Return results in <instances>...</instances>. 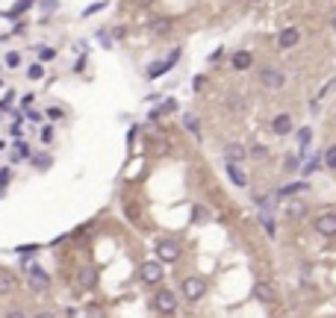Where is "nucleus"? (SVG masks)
Instances as JSON below:
<instances>
[{
    "label": "nucleus",
    "mask_w": 336,
    "mask_h": 318,
    "mask_svg": "<svg viewBox=\"0 0 336 318\" xmlns=\"http://www.w3.org/2000/svg\"><path fill=\"white\" fill-rule=\"evenodd\" d=\"M95 283H97V271L95 268L80 271V286H83V289H95Z\"/></svg>",
    "instance_id": "dca6fc26"
},
{
    "label": "nucleus",
    "mask_w": 336,
    "mask_h": 318,
    "mask_svg": "<svg viewBox=\"0 0 336 318\" xmlns=\"http://www.w3.org/2000/svg\"><path fill=\"white\" fill-rule=\"evenodd\" d=\"M180 53H183L180 47H174V50L168 53V59H165V62H156V65H151V68H148V77H151V80H156L159 74H165V71H171L174 65H177V59H180Z\"/></svg>",
    "instance_id": "6e6552de"
},
{
    "label": "nucleus",
    "mask_w": 336,
    "mask_h": 318,
    "mask_svg": "<svg viewBox=\"0 0 336 318\" xmlns=\"http://www.w3.org/2000/svg\"><path fill=\"white\" fill-rule=\"evenodd\" d=\"M322 159H324V168L336 171V144H330V147H327V151L322 153Z\"/></svg>",
    "instance_id": "412c9836"
},
{
    "label": "nucleus",
    "mask_w": 336,
    "mask_h": 318,
    "mask_svg": "<svg viewBox=\"0 0 336 318\" xmlns=\"http://www.w3.org/2000/svg\"><path fill=\"white\" fill-rule=\"evenodd\" d=\"M254 298H257L260 304H275V301H277V289L271 286V283L260 280L257 286H254Z\"/></svg>",
    "instance_id": "1a4fd4ad"
},
{
    "label": "nucleus",
    "mask_w": 336,
    "mask_h": 318,
    "mask_svg": "<svg viewBox=\"0 0 336 318\" xmlns=\"http://www.w3.org/2000/svg\"><path fill=\"white\" fill-rule=\"evenodd\" d=\"M230 65L236 71H248L254 65V56H251V50H236L233 56H230Z\"/></svg>",
    "instance_id": "ddd939ff"
},
{
    "label": "nucleus",
    "mask_w": 336,
    "mask_h": 318,
    "mask_svg": "<svg viewBox=\"0 0 336 318\" xmlns=\"http://www.w3.org/2000/svg\"><path fill=\"white\" fill-rule=\"evenodd\" d=\"M310 139H312V130H310V127H301V130H298V144H301V147H307V144H310Z\"/></svg>",
    "instance_id": "a878e982"
},
{
    "label": "nucleus",
    "mask_w": 336,
    "mask_h": 318,
    "mask_svg": "<svg viewBox=\"0 0 336 318\" xmlns=\"http://www.w3.org/2000/svg\"><path fill=\"white\" fill-rule=\"evenodd\" d=\"M304 212H307V206H304L301 200H292V203L286 206V215H289V218H304Z\"/></svg>",
    "instance_id": "aec40b11"
},
{
    "label": "nucleus",
    "mask_w": 336,
    "mask_h": 318,
    "mask_svg": "<svg viewBox=\"0 0 336 318\" xmlns=\"http://www.w3.org/2000/svg\"><path fill=\"white\" fill-rule=\"evenodd\" d=\"M265 153H268V151H265L263 144H254V147H251V156H257V159H263Z\"/></svg>",
    "instance_id": "2f4dec72"
},
{
    "label": "nucleus",
    "mask_w": 336,
    "mask_h": 318,
    "mask_svg": "<svg viewBox=\"0 0 336 318\" xmlns=\"http://www.w3.org/2000/svg\"><path fill=\"white\" fill-rule=\"evenodd\" d=\"M86 318H107V312H103V306L89 304V306H86Z\"/></svg>",
    "instance_id": "5701e85b"
},
{
    "label": "nucleus",
    "mask_w": 336,
    "mask_h": 318,
    "mask_svg": "<svg viewBox=\"0 0 336 318\" xmlns=\"http://www.w3.org/2000/svg\"><path fill=\"white\" fill-rule=\"evenodd\" d=\"M6 183H9V168H3V171H0V192L6 188Z\"/></svg>",
    "instance_id": "f704fd0d"
},
{
    "label": "nucleus",
    "mask_w": 336,
    "mask_h": 318,
    "mask_svg": "<svg viewBox=\"0 0 336 318\" xmlns=\"http://www.w3.org/2000/svg\"><path fill=\"white\" fill-rule=\"evenodd\" d=\"M171 30V21L168 18H154L151 21V35H165Z\"/></svg>",
    "instance_id": "a211bd4d"
},
{
    "label": "nucleus",
    "mask_w": 336,
    "mask_h": 318,
    "mask_svg": "<svg viewBox=\"0 0 336 318\" xmlns=\"http://www.w3.org/2000/svg\"><path fill=\"white\" fill-rule=\"evenodd\" d=\"M41 74H45V65H41V62H36V65L27 68V77H30V80H41Z\"/></svg>",
    "instance_id": "b1692460"
},
{
    "label": "nucleus",
    "mask_w": 336,
    "mask_h": 318,
    "mask_svg": "<svg viewBox=\"0 0 336 318\" xmlns=\"http://www.w3.org/2000/svg\"><path fill=\"white\" fill-rule=\"evenodd\" d=\"M6 318H27V315H24V312H9Z\"/></svg>",
    "instance_id": "4c0bfd02"
},
{
    "label": "nucleus",
    "mask_w": 336,
    "mask_h": 318,
    "mask_svg": "<svg viewBox=\"0 0 336 318\" xmlns=\"http://www.w3.org/2000/svg\"><path fill=\"white\" fill-rule=\"evenodd\" d=\"M312 227H316V233H319V236L333 239V236H336V212H322V215H316Z\"/></svg>",
    "instance_id": "20e7f679"
},
{
    "label": "nucleus",
    "mask_w": 336,
    "mask_h": 318,
    "mask_svg": "<svg viewBox=\"0 0 336 318\" xmlns=\"http://www.w3.org/2000/svg\"><path fill=\"white\" fill-rule=\"evenodd\" d=\"M48 115H50V118H53V121H59V118H62V115H65V112H62L59 106H50V109H48Z\"/></svg>",
    "instance_id": "72a5a7b5"
},
{
    "label": "nucleus",
    "mask_w": 336,
    "mask_h": 318,
    "mask_svg": "<svg viewBox=\"0 0 336 318\" xmlns=\"http://www.w3.org/2000/svg\"><path fill=\"white\" fill-rule=\"evenodd\" d=\"M15 250H18V253H36V250H38V245H18Z\"/></svg>",
    "instance_id": "473e14b6"
},
{
    "label": "nucleus",
    "mask_w": 336,
    "mask_h": 318,
    "mask_svg": "<svg viewBox=\"0 0 336 318\" xmlns=\"http://www.w3.org/2000/svg\"><path fill=\"white\" fill-rule=\"evenodd\" d=\"M156 257H159L162 265H165V262H177V259H180V245L171 242V239H162V242L156 245Z\"/></svg>",
    "instance_id": "423d86ee"
},
{
    "label": "nucleus",
    "mask_w": 336,
    "mask_h": 318,
    "mask_svg": "<svg viewBox=\"0 0 336 318\" xmlns=\"http://www.w3.org/2000/svg\"><path fill=\"white\" fill-rule=\"evenodd\" d=\"M271 133H275V136H289V133H292V115H289V112L275 115V121H271Z\"/></svg>",
    "instance_id": "9b49d317"
},
{
    "label": "nucleus",
    "mask_w": 336,
    "mask_h": 318,
    "mask_svg": "<svg viewBox=\"0 0 336 318\" xmlns=\"http://www.w3.org/2000/svg\"><path fill=\"white\" fill-rule=\"evenodd\" d=\"M183 124H186V130L192 133L195 139H201V121H198L192 112H186V115H183Z\"/></svg>",
    "instance_id": "f3484780"
},
{
    "label": "nucleus",
    "mask_w": 336,
    "mask_h": 318,
    "mask_svg": "<svg viewBox=\"0 0 336 318\" xmlns=\"http://www.w3.org/2000/svg\"><path fill=\"white\" fill-rule=\"evenodd\" d=\"M154 309L156 312H162V315H171V312H177V298L174 292H168V289H159L154 294Z\"/></svg>",
    "instance_id": "7ed1b4c3"
},
{
    "label": "nucleus",
    "mask_w": 336,
    "mask_h": 318,
    "mask_svg": "<svg viewBox=\"0 0 336 318\" xmlns=\"http://www.w3.org/2000/svg\"><path fill=\"white\" fill-rule=\"evenodd\" d=\"M48 165H50L48 156H45V159H36V168H48Z\"/></svg>",
    "instance_id": "e433bc0d"
},
{
    "label": "nucleus",
    "mask_w": 336,
    "mask_h": 318,
    "mask_svg": "<svg viewBox=\"0 0 336 318\" xmlns=\"http://www.w3.org/2000/svg\"><path fill=\"white\" fill-rule=\"evenodd\" d=\"M260 221H263V227H265V233H268V236L277 233V230H275V221H271V215H265V212H263V215H260Z\"/></svg>",
    "instance_id": "bb28decb"
},
{
    "label": "nucleus",
    "mask_w": 336,
    "mask_h": 318,
    "mask_svg": "<svg viewBox=\"0 0 336 318\" xmlns=\"http://www.w3.org/2000/svg\"><path fill=\"white\" fill-rule=\"evenodd\" d=\"M301 41V33H298V27H286V30H280L277 33V45L283 47V50H289V47H295Z\"/></svg>",
    "instance_id": "9d476101"
},
{
    "label": "nucleus",
    "mask_w": 336,
    "mask_h": 318,
    "mask_svg": "<svg viewBox=\"0 0 336 318\" xmlns=\"http://www.w3.org/2000/svg\"><path fill=\"white\" fill-rule=\"evenodd\" d=\"M319 165H324L322 153H319V156H316V159H310V162L304 165V174H312V171H316V168H319Z\"/></svg>",
    "instance_id": "cd10ccee"
},
{
    "label": "nucleus",
    "mask_w": 336,
    "mask_h": 318,
    "mask_svg": "<svg viewBox=\"0 0 336 318\" xmlns=\"http://www.w3.org/2000/svg\"><path fill=\"white\" fill-rule=\"evenodd\" d=\"M0 86H3V82H0Z\"/></svg>",
    "instance_id": "ea45409f"
},
{
    "label": "nucleus",
    "mask_w": 336,
    "mask_h": 318,
    "mask_svg": "<svg viewBox=\"0 0 336 318\" xmlns=\"http://www.w3.org/2000/svg\"><path fill=\"white\" fill-rule=\"evenodd\" d=\"M36 318H56L53 312H41V315H36Z\"/></svg>",
    "instance_id": "58836bf2"
},
{
    "label": "nucleus",
    "mask_w": 336,
    "mask_h": 318,
    "mask_svg": "<svg viewBox=\"0 0 336 318\" xmlns=\"http://www.w3.org/2000/svg\"><path fill=\"white\" fill-rule=\"evenodd\" d=\"M27 286L33 289V292H45L50 286V274L41 265H33V268L27 271Z\"/></svg>",
    "instance_id": "39448f33"
},
{
    "label": "nucleus",
    "mask_w": 336,
    "mask_h": 318,
    "mask_svg": "<svg viewBox=\"0 0 336 318\" xmlns=\"http://www.w3.org/2000/svg\"><path fill=\"white\" fill-rule=\"evenodd\" d=\"M38 136H41V144H50V141H53V127H41V133H38Z\"/></svg>",
    "instance_id": "c756f323"
},
{
    "label": "nucleus",
    "mask_w": 336,
    "mask_h": 318,
    "mask_svg": "<svg viewBox=\"0 0 336 318\" xmlns=\"http://www.w3.org/2000/svg\"><path fill=\"white\" fill-rule=\"evenodd\" d=\"M260 82H263L265 89H283L286 86V74L277 68H263L260 71Z\"/></svg>",
    "instance_id": "0eeeda50"
},
{
    "label": "nucleus",
    "mask_w": 336,
    "mask_h": 318,
    "mask_svg": "<svg viewBox=\"0 0 336 318\" xmlns=\"http://www.w3.org/2000/svg\"><path fill=\"white\" fill-rule=\"evenodd\" d=\"M283 168H286V171H298L301 168V156H292V153H289L286 159H283Z\"/></svg>",
    "instance_id": "393cba45"
},
{
    "label": "nucleus",
    "mask_w": 336,
    "mask_h": 318,
    "mask_svg": "<svg viewBox=\"0 0 336 318\" xmlns=\"http://www.w3.org/2000/svg\"><path fill=\"white\" fill-rule=\"evenodd\" d=\"M307 183H289V186H283L280 188V195H295V192H307Z\"/></svg>",
    "instance_id": "4be33fe9"
},
{
    "label": "nucleus",
    "mask_w": 336,
    "mask_h": 318,
    "mask_svg": "<svg viewBox=\"0 0 336 318\" xmlns=\"http://www.w3.org/2000/svg\"><path fill=\"white\" fill-rule=\"evenodd\" d=\"M103 6H107V3H92V6H86V12H83V15H92V12L103 9Z\"/></svg>",
    "instance_id": "c9c22d12"
},
{
    "label": "nucleus",
    "mask_w": 336,
    "mask_h": 318,
    "mask_svg": "<svg viewBox=\"0 0 336 318\" xmlns=\"http://www.w3.org/2000/svg\"><path fill=\"white\" fill-rule=\"evenodd\" d=\"M21 159H30V144H27V141H18V144H15L12 162H21Z\"/></svg>",
    "instance_id": "6ab92c4d"
},
{
    "label": "nucleus",
    "mask_w": 336,
    "mask_h": 318,
    "mask_svg": "<svg viewBox=\"0 0 336 318\" xmlns=\"http://www.w3.org/2000/svg\"><path fill=\"white\" fill-rule=\"evenodd\" d=\"M6 65H9V68H18V65H21V53H6Z\"/></svg>",
    "instance_id": "7c9ffc66"
},
{
    "label": "nucleus",
    "mask_w": 336,
    "mask_h": 318,
    "mask_svg": "<svg viewBox=\"0 0 336 318\" xmlns=\"http://www.w3.org/2000/svg\"><path fill=\"white\" fill-rule=\"evenodd\" d=\"M180 292L186 301H201L206 294V280L204 277H186V280L180 283Z\"/></svg>",
    "instance_id": "f03ea898"
},
{
    "label": "nucleus",
    "mask_w": 336,
    "mask_h": 318,
    "mask_svg": "<svg viewBox=\"0 0 336 318\" xmlns=\"http://www.w3.org/2000/svg\"><path fill=\"white\" fill-rule=\"evenodd\" d=\"M245 156H248V151L242 147V144H227L224 147V159H227V165H239V162H245Z\"/></svg>",
    "instance_id": "f8f14e48"
},
{
    "label": "nucleus",
    "mask_w": 336,
    "mask_h": 318,
    "mask_svg": "<svg viewBox=\"0 0 336 318\" xmlns=\"http://www.w3.org/2000/svg\"><path fill=\"white\" fill-rule=\"evenodd\" d=\"M227 177H230V183H233V186H239V188L248 186V174L242 171L239 165H227Z\"/></svg>",
    "instance_id": "4468645a"
},
{
    "label": "nucleus",
    "mask_w": 336,
    "mask_h": 318,
    "mask_svg": "<svg viewBox=\"0 0 336 318\" xmlns=\"http://www.w3.org/2000/svg\"><path fill=\"white\" fill-rule=\"evenodd\" d=\"M139 274H142V280L148 283V286H159L162 277H165V268H162L159 259H148V262L139 265Z\"/></svg>",
    "instance_id": "f257e3e1"
},
{
    "label": "nucleus",
    "mask_w": 336,
    "mask_h": 318,
    "mask_svg": "<svg viewBox=\"0 0 336 318\" xmlns=\"http://www.w3.org/2000/svg\"><path fill=\"white\" fill-rule=\"evenodd\" d=\"M53 56H56V50H53V47H38V59H41V62H50Z\"/></svg>",
    "instance_id": "c85d7f7f"
},
{
    "label": "nucleus",
    "mask_w": 336,
    "mask_h": 318,
    "mask_svg": "<svg viewBox=\"0 0 336 318\" xmlns=\"http://www.w3.org/2000/svg\"><path fill=\"white\" fill-rule=\"evenodd\" d=\"M15 289H18V280H15L12 274L0 271V294H12Z\"/></svg>",
    "instance_id": "2eb2a0df"
}]
</instances>
